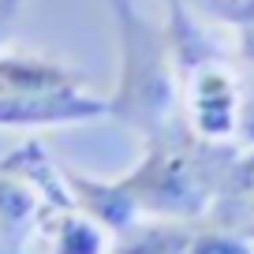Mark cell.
Listing matches in <instances>:
<instances>
[{"mask_svg": "<svg viewBox=\"0 0 254 254\" xmlns=\"http://www.w3.org/2000/svg\"><path fill=\"white\" fill-rule=\"evenodd\" d=\"M120 30V82L109 97V116L142 131L146 138L168 131L180 101V67L168 30L138 11L135 0H105Z\"/></svg>", "mask_w": 254, "mask_h": 254, "instance_id": "obj_1", "label": "cell"}, {"mask_svg": "<svg viewBox=\"0 0 254 254\" xmlns=\"http://www.w3.org/2000/svg\"><path fill=\"white\" fill-rule=\"evenodd\" d=\"M127 190L135 194L138 213H153L165 221H190L209 202L206 161L194 150L172 142L168 131L150 138V153L124 176Z\"/></svg>", "mask_w": 254, "mask_h": 254, "instance_id": "obj_2", "label": "cell"}, {"mask_svg": "<svg viewBox=\"0 0 254 254\" xmlns=\"http://www.w3.org/2000/svg\"><path fill=\"white\" fill-rule=\"evenodd\" d=\"M187 82V116L202 142H221L236 131V82L221 64L202 60L180 75Z\"/></svg>", "mask_w": 254, "mask_h": 254, "instance_id": "obj_3", "label": "cell"}, {"mask_svg": "<svg viewBox=\"0 0 254 254\" xmlns=\"http://www.w3.org/2000/svg\"><path fill=\"white\" fill-rule=\"evenodd\" d=\"M109 116V97H94L86 90L38 97H0V127H67Z\"/></svg>", "mask_w": 254, "mask_h": 254, "instance_id": "obj_4", "label": "cell"}, {"mask_svg": "<svg viewBox=\"0 0 254 254\" xmlns=\"http://www.w3.org/2000/svg\"><path fill=\"white\" fill-rule=\"evenodd\" d=\"M67 90H86V79L67 64L41 53H0V97H38Z\"/></svg>", "mask_w": 254, "mask_h": 254, "instance_id": "obj_5", "label": "cell"}, {"mask_svg": "<svg viewBox=\"0 0 254 254\" xmlns=\"http://www.w3.org/2000/svg\"><path fill=\"white\" fill-rule=\"evenodd\" d=\"M23 247H41L45 254H109L112 236L97 221H90L79 206L41 209Z\"/></svg>", "mask_w": 254, "mask_h": 254, "instance_id": "obj_6", "label": "cell"}, {"mask_svg": "<svg viewBox=\"0 0 254 254\" xmlns=\"http://www.w3.org/2000/svg\"><path fill=\"white\" fill-rule=\"evenodd\" d=\"M67 172V187H71V198L90 221H97L112 239L124 236L131 224H138V202L135 194L127 190L124 180H94V176H82L75 168H64Z\"/></svg>", "mask_w": 254, "mask_h": 254, "instance_id": "obj_7", "label": "cell"}, {"mask_svg": "<svg viewBox=\"0 0 254 254\" xmlns=\"http://www.w3.org/2000/svg\"><path fill=\"white\" fill-rule=\"evenodd\" d=\"M190 224L187 221H157L150 224H131L124 236H116L109 254H183L190 243Z\"/></svg>", "mask_w": 254, "mask_h": 254, "instance_id": "obj_8", "label": "cell"}, {"mask_svg": "<svg viewBox=\"0 0 254 254\" xmlns=\"http://www.w3.org/2000/svg\"><path fill=\"white\" fill-rule=\"evenodd\" d=\"M41 213V198L30 183H23L19 176L4 172L0 168V232L11 239V243L23 247L30 236L34 221Z\"/></svg>", "mask_w": 254, "mask_h": 254, "instance_id": "obj_9", "label": "cell"}, {"mask_svg": "<svg viewBox=\"0 0 254 254\" xmlns=\"http://www.w3.org/2000/svg\"><path fill=\"white\" fill-rule=\"evenodd\" d=\"M183 254H254V247L247 243L239 232L228 228H198L190 232V243Z\"/></svg>", "mask_w": 254, "mask_h": 254, "instance_id": "obj_10", "label": "cell"}, {"mask_svg": "<svg viewBox=\"0 0 254 254\" xmlns=\"http://www.w3.org/2000/svg\"><path fill=\"white\" fill-rule=\"evenodd\" d=\"M19 11H23L19 0H0V53H4V45H8V34H11V26H15Z\"/></svg>", "mask_w": 254, "mask_h": 254, "instance_id": "obj_11", "label": "cell"}, {"mask_svg": "<svg viewBox=\"0 0 254 254\" xmlns=\"http://www.w3.org/2000/svg\"><path fill=\"white\" fill-rule=\"evenodd\" d=\"M239 34H243V41H239V49H243V56L254 64V15L247 19V23H239Z\"/></svg>", "mask_w": 254, "mask_h": 254, "instance_id": "obj_12", "label": "cell"}, {"mask_svg": "<svg viewBox=\"0 0 254 254\" xmlns=\"http://www.w3.org/2000/svg\"><path fill=\"white\" fill-rule=\"evenodd\" d=\"M0 254H23V247H19V243H11V239L4 236V232H0Z\"/></svg>", "mask_w": 254, "mask_h": 254, "instance_id": "obj_13", "label": "cell"}, {"mask_svg": "<svg viewBox=\"0 0 254 254\" xmlns=\"http://www.w3.org/2000/svg\"><path fill=\"white\" fill-rule=\"evenodd\" d=\"M180 4H183V0H165V8H168V11H172V8H180Z\"/></svg>", "mask_w": 254, "mask_h": 254, "instance_id": "obj_14", "label": "cell"}, {"mask_svg": "<svg viewBox=\"0 0 254 254\" xmlns=\"http://www.w3.org/2000/svg\"><path fill=\"white\" fill-rule=\"evenodd\" d=\"M19 4H26V0H19Z\"/></svg>", "mask_w": 254, "mask_h": 254, "instance_id": "obj_15", "label": "cell"}]
</instances>
